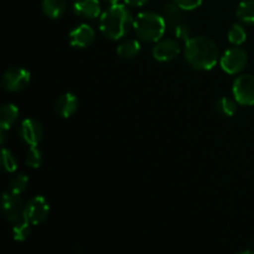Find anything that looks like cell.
I'll use <instances>...</instances> for the list:
<instances>
[{"mask_svg": "<svg viewBox=\"0 0 254 254\" xmlns=\"http://www.w3.org/2000/svg\"><path fill=\"white\" fill-rule=\"evenodd\" d=\"M184 54L188 64L198 71L213 68L220 56L216 42L207 36H196L188 40Z\"/></svg>", "mask_w": 254, "mask_h": 254, "instance_id": "1", "label": "cell"}, {"mask_svg": "<svg viewBox=\"0 0 254 254\" xmlns=\"http://www.w3.org/2000/svg\"><path fill=\"white\" fill-rule=\"evenodd\" d=\"M134 26V19L128 7L123 4H113L109 6L99 20L102 34L111 40H119L126 36Z\"/></svg>", "mask_w": 254, "mask_h": 254, "instance_id": "2", "label": "cell"}, {"mask_svg": "<svg viewBox=\"0 0 254 254\" xmlns=\"http://www.w3.org/2000/svg\"><path fill=\"white\" fill-rule=\"evenodd\" d=\"M166 22L163 15L154 11H143L134 20V30L140 40L145 42H156L164 36Z\"/></svg>", "mask_w": 254, "mask_h": 254, "instance_id": "3", "label": "cell"}, {"mask_svg": "<svg viewBox=\"0 0 254 254\" xmlns=\"http://www.w3.org/2000/svg\"><path fill=\"white\" fill-rule=\"evenodd\" d=\"M25 207L26 205L24 203L22 198L17 193L5 192L1 198V210L2 215L9 222L17 223L25 218Z\"/></svg>", "mask_w": 254, "mask_h": 254, "instance_id": "4", "label": "cell"}, {"mask_svg": "<svg viewBox=\"0 0 254 254\" xmlns=\"http://www.w3.org/2000/svg\"><path fill=\"white\" fill-rule=\"evenodd\" d=\"M233 96L241 106H254V76L242 74L233 82Z\"/></svg>", "mask_w": 254, "mask_h": 254, "instance_id": "5", "label": "cell"}, {"mask_svg": "<svg viewBox=\"0 0 254 254\" xmlns=\"http://www.w3.org/2000/svg\"><path fill=\"white\" fill-rule=\"evenodd\" d=\"M248 64V55L241 47H232L227 50L221 57L220 64L223 71L228 74L240 73Z\"/></svg>", "mask_w": 254, "mask_h": 254, "instance_id": "6", "label": "cell"}, {"mask_svg": "<svg viewBox=\"0 0 254 254\" xmlns=\"http://www.w3.org/2000/svg\"><path fill=\"white\" fill-rule=\"evenodd\" d=\"M31 79V73L22 67H11L2 74V86L9 92H20L26 88Z\"/></svg>", "mask_w": 254, "mask_h": 254, "instance_id": "7", "label": "cell"}, {"mask_svg": "<svg viewBox=\"0 0 254 254\" xmlns=\"http://www.w3.org/2000/svg\"><path fill=\"white\" fill-rule=\"evenodd\" d=\"M50 213V206L45 197L42 196H35L25 207V220L29 221L31 225L37 226L44 223L47 220Z\"/></svg>", "mask_w": 254, "mask_h": 254, "instance_id": "8", "label": "cell"}, {"mask_svg": "<svg viewBox=\"0 0 254 254\" xmlns=\"http://www.w3.org/2000/svg\"><path fill=\"white\" fill-rule=\"evenodd\" d=\"M20 136L30 146H36L44 136V128L36 119H25L20 126Z\"/></svg>", "mask_w": 254, "mask_h": 254, "instance_id": "9", "label": "cell"}, {"mask_svg": "<svg viewBox=\"0 0 254 254\" xmlns=\"http://www.w3.org/2000/svg\"><path fill=\"white\" fill-rule=\"evenodd\" d=\"M180 54V45L176 40L166 39L159 41L153 49V56L156 61L168 62L176 59Z\"/></svg>", "mask_w": 254, "mask_h": 254, "instance_id": "10", "label": "cell"}, {"mask_svg": "<svg viewBox=\"0 0 254 254\" xmlns=\"http://www.w3.org/2000/svg\"><path fill=\"white\" fill-rule=\"evenodd\" d=\"M94 37H96V32L92 29V26L87 24L79 25L69 32V42L72 46L77 49L91 46L94 41Z\"/></svg>", "mask_w": 254, "mask_h": 254, "instance_id": "11", "label": "cell"}, {"mask_svg": "<svg viewBox=\"0 0 254 254\" xmlns=\"http://www.w3.org/2000/svg\"><path fill=\"white\" fill-rule=\"evenodd\" d=\"M78 108V99L73 93H64L57 98L55 111L62 118H69Z\"/></svg>", "mask_w": 254, "mask_h": 254, "instance_id": "12", "label": "cell"}, {"mask_svg": "<svg viewBox=\"0 0 254 254\" xmlns=\"http://www.w3.org/2000/svg\"><path fill=\"white\" fill-rule=\"evenodd\" d=\"M73 11L86 19H97L101 15V4L99 0H76L73 2Z\"/></svg>", "mask_w": 254, "mask_h": 254, "instance_id": "13", "label": "cell"}, {"mask_svg": "<svg viewBox=\"0 0 254 254\" xmlns=\"http://www.w3.org/2000/svg\"><path fill=\"white\" fill-rule=\"evenodd\" d=\"M161 15L165 19L166 25L169 27H171V29H174L179 24H181L184 20L183 9L180 6H178L175 2H168V4L164 5L163 9H161Z\"/></svg>", "mask_w": 254, "mask_h": 254, "instance_id": "14", "label": "cell"}, {"mask_svg": "<svg viewBox=\"0 0 254 254\" xmlns=\"http://www.w3.org/2000/svg\"><path fill=\"white\" fill-rule=\"evenodd\" d=\"M19 118V109L15 104L6 103L0 109V128L10 129Z\"/></svg>", "mask_w": 254, "mask_h": 254, "instance_id": "15", "label": "cell"}, {"mask_svg": "<svg viewBox=\"0 0 254 254\" xmlns=\"http://www.w3.org/2000/svg\"><path fill=\"white\" fill-rule=\"evenodd\" d=\"M66 0H42V11L50 19H59L66 12Z\"/></svg>", "mask_w": 254, "mask_h": 254, "instance_id": "16", "label": "cell"}, {"mask_svg": "<svg viewBox=\"0 0 254 254\" xmlns=\"http://www.w3.org/2000/svg\"><path fill=\"white\" fill-rule=\"evenodd\" d=\"M140 51V44L139 41L134 39H129L123 41L122 44H119V46L117 47V54L119 57L126 60L134 59L136 55Z\"/></svg>", "mask_w": 254, "mask_h": 254, "instance_id": "17", "label": "cell"}, {"mask_svg": "<svg viewBox=\"0 0 254 254\" xmlns=\"http://www.w3.org/2000/svg\"><path fill=\"white\" fill-rule=\"evenodd\" d=\"M237 16L245 24H254V0H243L237 7Z\"/></svg>", "mask_w": 254, "mask_h": 254, "instance_id": "18", "label": "cell"}, {"mask_svg": "<svg viewBox=\"0 0 254 254\" xmlns=\"http://www.w3.org/2000/svg\"><path fill=\"white\" fill-rule=\"evenodd\" d=\"M216 111L218 114L223 117H232L237 112V101L223 97L216 102Z\"/></svg>", "mask_w": 254, "mask_h": 254, "instance_id": "19", "label": "cell"}, {"mask_svg": "<svg viewBox=\"0 0 254 254\" xmlns=\"http://www.w3.org/2000/svg\"><path fill=\"white\" fill-rule=\"evenodd\" d=\"M27 184H29V178L25 174H17V175L12 176L11 180H10L9 191L20 195L26 190Z\"/></svg>", "mask_w": 254, "mask_h": 254, "instance_id": "20", "label": "cell"}, {"mask_svg": "<svg viewBox=\"0 0 254 254\" xmlns=\"http://www.w3.org/2000/svg\"><path fill=\"white\" fill-rule=\"evenodd\" d=\"M31 223L27 220H21L20 222L15 223V226L12 227V236H14L15 241H25L31 233V228H30Z\"/></svg>", "mask_w": 254, "mask_h": 254, "instance_id": "21", "label": "cell"}, {"mask_svg": "<svg viewBox=\"0 0 254 254\" xmlns=\"http://www.w3.org/2000/svg\"><path fill=\"white\" fill-rule=\"evenodd\" d=\"M228 40L231 44L237 45V46L242 45L247 40V32H246L245 27L240 24L233 25L228 31Z\"/></svg>", "mask_w": 254, "mask_h": 254, "instance_id": "22", "label": "cell"}, {"mask_svg": "<svg viewBox=\"0 0 254 254\" xmlns=\"http://www.w3.org/2000/svg\"><path fill=\"white\" fill-rule=\"evenodd\" d=\"M1 163L2 168L6 173H14L17 169V160L14 154L9 149L4 148L1 151Z\"/></svg>", "mask_w": 254, "mask_h": 254, "instance_id": "23", "label": "cell"}, {"mask_svg": "<svg viewBox=\"0 0 254 254\" xmlns=\"http://www.w3.org/2000/svg\"><path fill=\"white\" fill-rule=\"evenodd\" d=\"M42 164V153L36 148V146H30L26 154V165L29 168L37 169Z\"/></svg>", "mask_w": 254, "mask_h": 254, "instance_id": "24", "label": "cell"}, {"mask_svg": "<svg viewBox=\"0 0 254 254\" xmlns=\"http://www.w3.org/2000/svg\"><path fill=\"white\" fill-rule=\"evenodd\" d=\"M174 35H175L176 39L184 40V41H188L191 39V29L186 24L181 22L178 26H175L173 29Z\"/></svg>", "mask_w": 254, "mask_h": 254, "instance_id": "25", "label": "cell"}, {"mask_svg": "<svg viewBox=\"0 0 254 254\" xmlns=\"http://www.w3.org/2000/svg\"><path fill=\"white\" fill-rule=\"evenodd\" d=\"M202 1L203 0H174V2L183 10H195L202 4Z\"/></svg>", "mask_w": 254, "mask_h": 254, "instance_id": "26", "label": "cell"}, {"mask_svg": "<svg viewBox=\"0 0 254 254\" xmlns=\"http://www.w3.org/2000/svg\"><path fill=\"white\" fill-rule=\"evenodd\" d=\"M148 1L149 0H124V2H126L127 5H129V6H133V7L144 6V5H145Z\"/></svg>", "mask_w": 254, "mask_h": 254, "instance_id": "27", "label": "cell"}, {"mask_svg": "<svg viewBox=\"0 0 254 254\" xmlns=\"http://www.w3.org/2000/svg\"><path fill=\"white\" fill-rule=\"evenodd\" d=\"M0 130H1V144H4V143H5V139H6V134H5V131H6V129L0 128Z\"/></svg>", "mask_w": 254, "mask_h": 254, "instance_id": "28", "label": "cell"}, {"mask_svg": "<svg viewBox=\"0 0 254 254\" xmlns=\"http://www.w3.org/2000/svg\"><path fill=\"white\" fill-rule=\"evenodd\" d=\"M104 1L108 2V4H111V5H113V4H118L119 0H104Z\"/></svg>", "mask_w": 254, "mask_h": 254, "instance_id": "29", "label": "cell"}]
</instances>
